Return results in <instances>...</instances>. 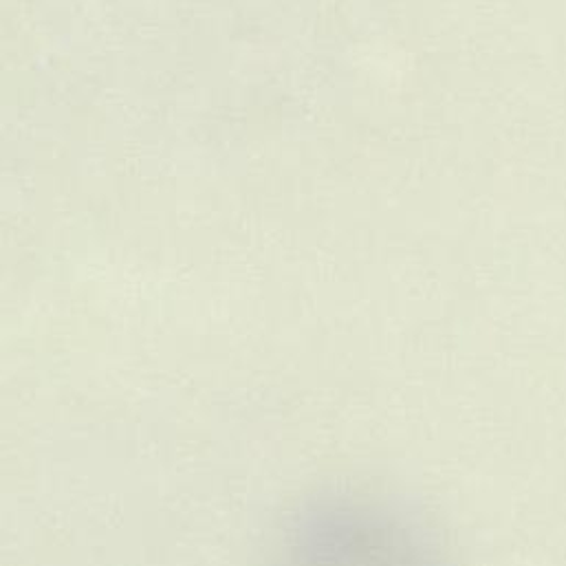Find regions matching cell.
Listing matches in <instances>:
<instances>
[{
  "instance_id": "6da1fadb",
  "label": "cell",
  "mask_w": 566,
  "mask_h": 566,
  "mask_svg": "<svg viewBox=\"0 0 566 566\" xmlns=\"http://www.w3.org/2000/svg\"><path fill=\"white\" fill-rule=\"evenodd\" d=\"M270 566H452L419 514L384 496L328 492L284 523Z\"/></svg>"
}]
</instances>
